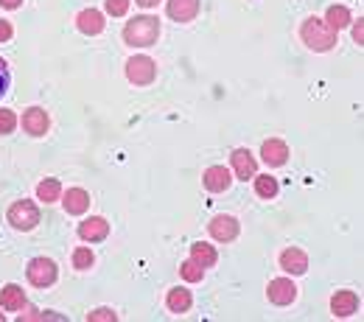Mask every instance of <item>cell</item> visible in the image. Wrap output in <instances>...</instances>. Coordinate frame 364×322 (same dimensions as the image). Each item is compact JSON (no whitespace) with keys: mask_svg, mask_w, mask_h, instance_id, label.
<instances>
[{"mask_svg":"<svg viewBox=\"0 0 364 322\" xmlns=\"http://www.w3.org/2000/svg\"><path fill=\"white\" fill-rule=\"evenodd\" d=\"M160 37V20L157 17H149V15H143V17H135L132 23H126L123 28V39L126 45L132 48H149L155 45Z\"/></svg>","mask_w":364,"mask_h":322,"instance_id":"cell-1","label":"cell"},{"mask_svg":"<svg viewBox=\"0 0 364 322\" xmlns=\"http://www.w3.org/2000/svg\"><path fill=\"white\" fill-rule=\"evenodd\" d=\"M300 37H303V42L311 51H320V53H325V51H331L336 45V31L325 20H320V17H309L300 26Z\"/></svg>","mask_w":364,"mask_h":322,"instance_id":"cell-2","label":"cell"},{"mask_svg":"<svg viewBox=\"0 0 364 322\" xmlns=\"http://www.w3.org/2000/svg\"><path fill=\"white\" fill-rule=\"evenodd\" d=\"M157 76V64L149 59V56H132L126 62V79L137 87H146V84H152Z\"/></svg>","mask_w":364,"mask_h":322,"instance_id":"cell-3","label":"cell"},{"mask_svg":"<svg viewBox=\"0 0 364 322\" xmlns=\"http://www.w3.org/2000/svg\"><path fill=\"white\" fill-rule=\"evenodd\" d=\"M9 224L15 227V230H34L37 224H40V208L34 205V202H28V199H20V202H15L12 208H9Z\"/></svg>","mask_w":364,"mask_h":322,"instance_id":"cell-4","label":"cell"},{"mask_svg":"<svg viewBox=\"0 0 364 322\" xmlns=\"http://www.w3.org/2000/svg\"><path fill=\"white\" fill-rule=\"evenodd\" d=\"M28 283L37 286V289H45L56 280V264L51 261V258H34V261H28Z\"/></svg>","mask_w":364,"mask_h":322,"instance_id":"cell-5","label":"cell"},{"mask_svg":"<svg viewBox=\"0 0 364 322\" xmlns=\"http://www.w3.org/2000/svg\"><path fill=\"white\" fill-rule=\"evenodd\" d=\"M280 269L288 275H306L309 272V255L297 247H288L280 252Z\"/></svg>","mask_w":364,"mask_h":322,"instance_id":"cell-6","label":"cell"},{"mask_svg":"<svg viewBox=\"0 0 364 322\" xmlns=\"http://www.w3.org/2000/svg\"><path fill=\"white\" fill-rule=\"evenodd\" d=\"M266 294H269V303H275V305H288V303L297 300V286L291 283V280H286V278H277V280L269 283Z\"/></svg>","mask_w":364,"mask_h":322,"instance_id":"cell-7","label":"cell"},{"mask_svg":"<svg viewBox=\"0 0 364 322\" xmlns=\"http://www.w3.org/2000/svg\"><path fill=\"white\" fill-rule=\"evenodd\" d=\"M207 230H210V235L216 238V241H222V244H227V241H236V235H239V222L233 219V216H216L210 224H207Z\"/></svg>","mask_w":364,"mask_h":322,"instance_id":"cell-8","label":"cell"},{"mask_svg":"<svg viewBox=\"0 0 364 322\" xmlns=\"http://www.w3.org/2000/svg\"><path fill=\"white\" fill-rule=\"evenodd\" d=\"M48 123L51 120H48V112L42 107H31V109L23 112V129L34 138H42L48 132Z\"/></svg>","mask_w":364,"mask_h":322,"instance_id":"cell-9","label":"cell"},{"mask_svg":"<svg viewBox=\"0 0 364 322\" xmlns=\"http://www.w3.org/2000/svg\"><path fill=\"white\" fill-rule=\"evenodd\" d=\"M202 182H205V188H207L210 193H222V190L230 188L233 177H230V171H227L225 166H210V168L202 174Z\"/></svg>","mask_w":364,"mask_h":322,"instance_id":"cell-10","label":"cell"},{"mask_svg":"<svg viewBox=\"0 0 364 322\" xmlns=\"http://www.w3.org/2000/svg\"><path fill=\"white\" fill-rule=\"evenodd\" d=\"M62 205H64V211H67L70 216H82V213L90 208V193H87L85 188H67Z\"/></svg>","mask_w":364,"mask_h":322,"instance_id":"cell-11","label":"cell"},{"mask_svg":"<svg viewBox=\"0 0 364 322\" xmlns=\"http://www.w3.org/2000/svg\"><path fill=\"white\" fill-rule=\"evenodd\" d=\"M261 157H263V163H266V166L277 168V166H283V163L288 160V146H286L283 141L272 138V141H266V143L261 146Z\"/></svg>","mask_w":364,"mask_h":322,"instance_id":"cell-12","label":"cell"},{"mask_svg":"<svg viewBox=\"0 0 364 322\" xmlns=\"http://www.w3.org/2000/svg\"><path fill=\"white\" fill-rule=\"evenodd\" d=\"M79 235H82V241H104L107 235H110V224H107V219H101V216H93V219H87V222H82L79 224Z\"/></svg>","mask_w":364,"mask_h":322,"instance_id":"cell-13","label":"cell"},{"mask_svg":"<svg viewBox=\"0 0 364 322\" xmlns=\"http://www.w3.org/2000/svg\"><path fill=\"white\" fill-rule=\"evenodd\" d=\"M199 15V0H168V17L177 23H191Z\"/></svg>","mask_w":364,"mask_h":322,"instance_id":"cell-14","label":"cell"},{"mask_svg":"<svg viewBox=\"0 0 364 322\" xmlns=\"http://www.w3.org/2000/svg\"><path fill=\"white\" fill-rule=\"evenodd\" d=\"M356 308H358L356 292L342 289V292H336V294L331 297V311H333V316H350V314H356Z\"/></svg>","mask_w":364,"mask_h":322,"instance_id":"cell-15","label":"cell"},{"mask_svg":"<svg viewBox=\"0 0 364 322\" xmlns=\"http://www.w3.org/2000/svg\"><path fill=\"white\" fill-rule=\"evenodd\" d=\"M76 26H79V31H82V34L96 37V34H101V31H104V15H101V12H96V9H85V12H79Z\"/></svg>","mask_w":364,"mask_h":322,"instance_id":"cell-16","label":"cell"},{"mask_svg":"<svg viewBox=\"0 0 364 322\" xmlns=\"http://www.w3.org/2000/svg\"><path fill=\"white\" fill-rule=\"evenodd\" d=\"M230 163H233L239 179H252L255 177V157L250 154V149H236Z\"/></svg>","mask_w":364,"mask_h":322,"instance_id":"cell-17","label":"cell"},{"mask_svg":"<svg viewBox=\"0 0 364 322\" xmlns=\"http://www.w3.org/2000/svg\"><path fill=\"white\" fill-rule=\"evenodd\" d=\"M0 305H3L6 311H20V308L26 305V294H23V289H20L17 283L3 286V289H0Z\"/></svg>","mask_w":364,"mask_h":322,"instance_id":"cell-18","label":"cell"},{"mask_svg":"<svg viewBox=\"0 0 364 322\" xmlns=\"http://www.w3.org/2000/svg\"><path fill=\"white\" fill-rule=\"evenodd\" d=\"M191 303H193V297H191V292L188 289H171L168 292V297H166V305H168V311L171 314H185L188 308H191Z\"/></svg>","mask_w":364,"mask_h":322,"instance_id":"cell-19","label":"cell"},{"mask_svg":"<svg viewBox=\"0 0 364 322\" xmlns=\"http://www.w3.org/2000/svg\"><path fill=\"white\" fill-rule=\"evenodd\" d=\"M191 258H193V261L202 267V269H210L213 264H216V249L210 247V244H205V241H196L193 247H191Z\"/></svg>","mask_w":364,"mask_h":322,"instance_id":"cell-20","label":"cell"},{"mask_svg":"<svg viewBox=\"0 0 364 322\" xmlns=\"http://www.w3.org/2000/svg\"><path fill=\"white\" fill-rule=\"evenodd\" d=\"M325 23H328L333 31H339V28L350 26V12H347L345 6H331V9L325 12Z\"/></svg>","mask_w":364,"mask_h":322,"instance_id":"cell-21","label":"cell"},{"mask_svg":"<svg viewBox=\"0 0 364 322\" xmlns=\"http://www.w3.org/2000/svg\"><path fill=\"white\" fill-rule=\"evenodd\" d=\"M255 190H258L261 199H275L277 197V179L269 174H261V177H255Z\"/></svg>","mask_w":364,"mask_h":322,"instance_id":"cell-22","label":"cell"},{"mask_svg":"<svg viewBox=\"0 0 364 322\" xmlns=\"http://www.w3.org/2000/svg\"><path fill=\"white\" fill-rule=\"evenodd\" d=\"M59 193H62L59 179H42V182L37 185V197H40L42 202H56Z\"/></svg>","mask_w":364,"mask_h":322,"instance_id":"cell-23","label":"cell"},{"mask_svg":"<svg viewBox=\"0 0 364 322\" xmlns=\"http://www.w3.org/2000/svg\"><path fill=\"white\" fill-rule=\"evenodd\" d=\"M93 261H96V258H93L90 247H79L76 252H73V267H76V269H90Z\"/></svg>","mask_w":364,"mask_h":322,"instance_id":"cell-24","label":"cell"},{"mask_svg":"<svg viewBox=\"0 0 364 322\" xmlns=\"http://www.w3.org/2000/svg\"><path fill=\"white\" fill-rule=\"evenodd\" d=\"M180 272H182V278L188 280V283H199L202 280V275H205V269L193 261V258H191V261H185L182 267H180Z\"/></svg>","mask_w":364,"mask_h":322,"instance_id":"cell-25","label":"cell"},{"mask_svg":"<svg viewBox=\"0 0 364 322\" xmlns=\"http://www.w3.org/2000/svg\"><path fill=\"white\" fill-rule=\"evenodd\" d=\"M15 126H17V115L12 109H0V135L15 132Z\"/></svg>","mask_w":364,"mask_h":322,"instance_id":"cell-26","label":"cell"},{"mask_svg":"<svg viewBox=\"0 0 364 322\" xmlns=\"http://www.w3.org/2000/svg\"><path fill=\"white\" fill-rule=\"evenodd\" d=\"M115 311L112 308H96L93 314H87V322H115Z\"/></svg>","mask_w":364,"mask_h":322,"instance_id":"cell-27","label":"cell"},{"mask_svg":"<svg viewBox=\"0 0 364 322\" xmlns=\"http://www.w3.org/2000/svg\"><path fill=\"white\" fill-rule=\"evenodd\" d=\"M126 12H129V0H107V15L123 17Z\"/></svg>","mask_w":364,"mask_h":322,"instance_id":"cell-28","label":"cell"},{"mask_svg":"<svg viewBox=\"0 0 364 322\" xmlns=\"http://www.w3.org/2000/svg\"><path fill=\"white\" fill-rule=\"evenodd\" d=\"M9 84H12V73H9V64L0 59V98L9 93Z\"/></svg>","mask_w":364,"mask_h":322,"instance_id":"cell-29","label":"cell"},{"mask_svg":"<svg viewBox=\"0 0 364 322\" xmlns=\"http://www.w3.org/2000/svg\"><path fill=\"white\" fill-rule=\"evenodd\" d=\"M12 34H15L12 23H9V20H0V42H9V39H12Z\"/></svg>","mask_w":364,"mask_h":322,"instance_id":"cell-30","label":"cell"},{"mask_svg":"<svg viewBox=\"0 0 364 322\" xmlns=\"http://www.w3.org/2000/svg\"><path fill=\"white\" fill-rule=\"evenodd\" d=\"M353 39H356L358 45H364V20H358V23L353 26Z\"/></svg>","mask_w":364,"mask_h":322,"instance_id":"cell-31","label":"cell"},{"mask_svg":"<svg viewBox=\"0 0 364 322\" xmlns=\"http://www.w3.org/2000/svg\"><path fill=\"white\" fill-rule=\"evenodd\" d=\"M23 3V0H0V6H3V9H17Z\"/></svg>","mask_w":364,"mask_h":322,"instance_id":"cell-32","label":"cell"},{"mask_svg":"<svg viewBox=\"0 0 364 322\" xmlns=\"http://www.w3.org/2000/svg\"><path fill=\"white\" fill-rule=\"evenodd\" d=\"M137 6H143V9H152V6H157V0H135Z\"/></svg>","mask_w":364,"mask_h":322,"instance_id":"cell-33","label":"cell"},{"mask_svg":"<svg viewBox=\"0 0 364 322\" xmlns=\"http://www.w3.org/2000/svg\"><path fill=\"white\" fill-rule=\"evenodd\" d=\"M0 319H3V314H0Z\"/></svg>","mask_w":364,"mask_h":322,"instance_id":"cell-34","label":"cell"}]
</instances>
